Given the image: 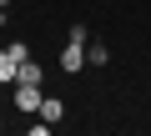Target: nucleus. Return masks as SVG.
<instances>
[{"label":"nucleus","instance_id":"1","mask_svg":"<svg viewBox=\"0 0 151 136\" xmlns=\"http://www.w3.org/2000/svg\"><path fill=\"white\" fill-rule=\"evenodd\" d=\"M30 55V45L25 40H5V45H0V81H10L15 86V71H20V60Z\"/></svg>","mask_w":151,"mask_h":136},{"label":"nucleus","instance_id":"2","mask_svg":"<svg viewBox=\"0 0 151 136\" xmlns=\"http://www.w3.org/2000/svg\"><path fill=\"white\" fill-rule=\"evenodd\" d=\"M10 101H15L20 116H35L40 101H45V91H40V81H15V96H10Z\"/></svg>","mask_w":151,"mask_h":136},{"label":"nucleus","instance_id":"3","mask_svg":"<svg viewBox=\"0 0 151 136\" xmlns=\"http://www.w3.org/2000/svg\"><path fill=\"white\" fill-rule=\"evenodd\" d=\"M60 71H65V76H76V71H86V45H76V40H65V50H60Z\"/></svg>","mask_w":151,"mask_h":136},{"label":"nucleus","instance_id":"4","mask_svg":"<svg viewBox=\"0 0 151 136\" xmlns=\"http://www.w3.org/2000/svg\"><path fill=\"white\" fill-rule=\"evenodd\" d=\"M35 116H40V121H50V126H55V121H60V116H65V101H55V96H45V101H40V111H35Z\"/></svg>","mask_w":151,"mask_h":136},{"label":"nucleus","instance_id":"5","mask_svg":"<svg viewBox=\"0 0 151 136\" xmlns=\"http://www.w3.org/2000/svg\"><path fill=\"white\" fill-rule=\"evenodd\" d=\"M86 65H111V45H86Z\"/></svg>","mask_w":151,"mask_h":136},{"label":"nucleus","instance_id":"6","mask_svg":"<svg viewBox=\"0 0 151 136\" xmlns=\"http://www.w3.org/2000/svg\"><path fill=\"white\" fill-rule=\"evenodd\" d=\"M15 81H45V76H40V65L25 55V60H20V71H15Z\"/></svg>","mask_w":151,"mask_h":136},{"label":"nucleus","instance_id":"7","mask_svg":"<svg viewBox=\"0 0 151 136\" xmlns=\"http://www.w3.org/2000/svg\"><path fill=\"white\" fill-rule=\"evenodd\" d=\"M5 20H10V5H0V30H5Z\"/></svg>","mask_w":151,"mask_h":136},{"label":"nucleus","instance_id":"8","mask_svg":"<svg viewBox=\"0 0 151 136\" xmlns=\"http://www.w3.org/2000/svg\"><path fill=\"white\" fill-rule=\"evenodd\" d=\"M0 5H10V0H0Z\"/></svg>","mask_w":151,"mask_h":136}]
</instances>
